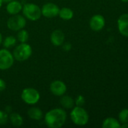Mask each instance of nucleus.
Wrapping results in <instances>:
<instances>
[{
    "label": "nucleus",
    "instance_id": "nucleus-1",
    "mask_svg": "<svg viewBox=\"0 0 128 128\" xmlns=\"http://www.w3.org/2000/svg\"><path fill=\"white\" fill-rule=\"evenodd\" d=\"M67 118L66 112L61 108H56L48 111L45 116V123L50 128H61Z\"/></svg>",
    "mask_w": 128,
    "mask_h": 128
},
{
    "label": "nucleus",
    "instance_id": "nucleus-2",
    "mask_svg": "<svg viewBox=\"0 0 128 128\" xmlns=\"http://www.w3.org/2000/svg\"><path fill=\"white\" fill-rule=\"evenodd\" d=\"M70 118L72 122L78 126H84L88 124L89 121V116L87 111L82 106H76L71 111Z\"/></svg>",
    "mask_w": 128,
    "mask_h": 128
},
{
    "label": "nucleus",
    "instance_id": "nucleus-3",
    "mask_svg": "<svg viewBox=\"0 0 128 128\" xmlns=\"http://www.w3.org/2000/svg\"><path fill=\"white\" fill-rule=\"evenodd\" d=\"M32 47L26 43H21L15 47L13 52L14 59L18 62H24L27 60L32 55Z\"/></svg>",
    "mask_w": 128,
    "mask_h": 128
},
{
    "label": "nucleus",
    "instance_id": "nucleus-4",
    "mask_svg": "<svg viewBox=\"0 0 128 128\" xmlns=\"http://www.w3.org/2000/svg\"><path fill=\"white\" fill-rule=\"evenodd\" d=\"M22 10L23 16L31 21H36L40 19L41 16V8L37 4L33 3L25 4L22 8Z\"/></svg>",
    "mask_w": 128,
    "mask_h": 128
},
{
    "label": "nucleus",
    "instance_id": "nucleus-5",
    "mask_svg": "<svg viewBox=\"0 0 128 128\" xmlns=\"http://www.w3.org/2000/svg\"><path fill=\"white\" fill-rule=\"evenodd\" d=\"M21 99L28 105H34L40 100L39 92L32 88H26L22 91Z\"/></svg>",
    "mask_w": 128,
    "mask_h": 128
},
{
    "label": "nucleus",
    "instance_id": "nucleus-6",
    "mask_svg": "<svg viewBox=\"0 0 128 128\" xmlns=\"http://www.w3.org/2000/svg\"><path fill=\"white\" fill-rule=\"evenodd\" d=\"M26 24V19L19 14H14L11 16L7 21V26L9 29L17 32L20 29H23Z\"/></svg>",
    "mask_w": 128,
    "mask_h": 128
},
{
    "label": "nucleus",
    "instance_id": "nucleus-7",
    "mask_svg": "<svg viewBox=\"0 0 128 128\" xmlns=\"http://www.w3.org/2000/svg\"><path fill=\"white\" fill-rule=\"evenodd\" d=\"M14 58L13 54L7 49L0 50V70H5L11 68L14 64Z\"/></svg>",
    "mask_w": 128,
    "mask_h": 128
},
{
    "label": "nucleus",
    "instance_id": "nucleus-8",
    "mask_svg": "<svg viewBox=\"0 0 128 128\" xmlns=\"http://www.w3.org/2000/svg\"><path fill=\"white\" fill-rule=\"evenodd\" d=\"M41 15L47 18H53L59 14L60 8L52 2H48L45 4L42 8H41Z\"/></svg>",
    "mask_w": 128,
    "mask_h": 128
},
{
    "label": "nucleus",
    "instance_id": "nucleus-9",
    "mask_svg": "<svg viewBox=\"0 0 128 128\" xmlns=\"http://www.w3.org/2000/svg\"><path fill=\"white\" fill-rule=\"evenodd\" d=\"M50 90L51 92L55 95L61 97L62 95H64L66 92L67 88L66 84L61 81V80H54L53 81L50 85Z\"/></svg>",
    "mask_w": 128,
    "mask_h": 128
},
{
    "label": "nucleus",
    "instance_id": "nucleus-10",
    "mask_svg": "<svg viewBox=\"0 0 128 128\" xmlns=\"http://www.w3.org/2000/svg\"><path fill=\"white\" fill-rule=\"evenodd\" d=\"M90 27L93 31L99 32L102 30L106 24L105 18L100 14H96L91 17L90 20Z\"/></svg>",
    "mask_w": 128,
    "mask_h": 128
},
{
    "label": "nucleus",
    "instance_id": "nucleus-11",
    "mask_svg": "<svg viewBox=\"0 0 128 128\" xmlns=\"http://www.w3.org/2000/svg\"><path fill=\"white\" fill-rule=\"evenodd\" d=\"M119 32L124 37H128V14L121 15L118 20Z\"/></svg>",
    "mask_w": 128,
    "mask_h": 128
},
{
    "label": "nucleus",
    "instance_id": "nucleus-12",
    "mask_svg": "<svg viewBox=\"0 0 128 128\" xmlns=\"http://www.w3.org/2000/svg\"><path fill=\"white\" fill-rule=\"evenodd\" d=\"M65 40V35L63 32L60 29H56L52 32L51 34V40L53 45L56 46H60L63 44Z\"/></svg>",
    "mask_w": 128,
    "mask_h": 128
},
{
    "label": "nucleus",
    "instance_id": "nucleus-13",
    "mask_svg": "<svg viewBox=\"0 0 128 128\" xmlns=\"http://www.w3.org/2000/svg\"><path fill=\"white\" fill-rule=\"evenodd\" d=\"M22 8H23V6H22L21 3L19 2L18 1H15V0H13V1L8 2L7 4V7H6L7 12L11 15H14V14H19L22 10Z\"/></svg>",
    "mask_w": 128,
    "mask_h": 128
},
{
    "label": "nucleus",
    "instance_id": "nucleus-14",
    "mask_svg": "<svg viewBox=\"0 0 128 128\" xmlns=\"http://www.w3.org/2000/svg\"><path fill=\"white\" fill-rule=\"evenodd\" d=\"M27 113L30 118L35 121H39L43 118V112L38 107H32L29 109Z\"/></svg>",
    "mask_w": 128,
    "mask_h": 128
},
{
    "label": "nucleus",
    "instance_id": "nucleus-15",
    "mask_svg": "<svg viewBox=\"0 0 128 128\" xmlns=\"http://www.w3.org/2000/svg\"><path fill=\"white\" fill-rule=\"evenodd\" d=\"M60 102L62 106L65 109H72L75 105V100H73V98L68 95H62Z\"/></svg>",
    "mask_w": 128,
    "mask_h": 128
},
{
    "label": "nucleus",
    "instance_id": "nucleus-16",
    "mask_svg": "<svg viewBox=\"0 0 128 128\" xmlns=\"http://www.w3.org/2000/svg\"><path fill=\"white\" fill-rule=\"evenodd\" d=\"M58 16L63 20H69L73 17L74 13L72 10L69 8H63L60 9Z\"/></svg>",
    "mask_w": 128,
    "mask_h": 128
},
{
    "label": "nucleus",
    "instance_id": "nucleus-17",
    "mask_svg": "<svg viewBox=\"0 0 128 128\" xmlns=\"http://www.w3.org/2000/svg\"><path fill=\"white\" fill-rule=\"evenodd\" d=\"M121 127L118 121L114 118H107L103 122V128H119Z\"/></svg>",
    "mask_w": 128,
    "mask_h": 128
},
{
    "label": "nucleus",
    "instance_id": "nucleus-18",
    "mask_svg": "<svg viewBox=\"0 0 128 128\" xmlns=\"http://www.w3.org/2000/svg\"><path fill=\"white\" fill-rule=\"evenodd\" d=\"M10 122L14 127H20L23 124V120L21 116L18 113H11L10 116Z\"/></svg>",
    "mask_w": 128,
    "mask_h": 128
},
{
    "label": "nucleus",
    "instance_id": "nucleus-19",
    "mask_svg": "<svg viewBox=\"0 0 128 128\" xmlns=\"http://www.w3.org/2000/svg\"><path fill=\"white\" fill-rule=\"evenodd\" d=\"M19 32L17 33V38L20 43H26L28 39H29V33L26 30L24 29H20L18 31Z\"/></svg>",
    "mask_w": 128,
    "mask_h": 128
},
{
    "label": "nucleus",
    "instance_id": "nucleus-20",
    "mask_svg": "<svg viewBox=\"0 0 128 128\" xmlns=\"http://www.w3.org/2000/svg\"><path fill=\"white\" fill-rule=\"evenodd\" d=\"M17 43V39L13 36H8L5 38L3 42V46L5 48H11L15 46Z\"/></svg>",
    "mask_w": 128,
    "mask_h": 128
},
{
    "label": "nucleus",
    "instance_id": "nucleus-21",
    "mask_svg": "<svg viewBox=\"0 0 128 128\" xmlns=\"http://www.w3.org/2000/svg\"><path fill=\"white\" fill-rule=\"evenodd\" d=\"M118 118L121 123H128V109L122 110L118 114Z\"/></svg>",
    "mask_w": 128,
    "mask_h": 128
},
{
    "label": "nucleus",
    "instance_id": "nucleus-22",
    "mask_svg": "<svg viewBox=\"0 0 128 128\" xmlns=\"http://www.w3.org/2000/svg\"><path fill=\"white\" fill-rule=\"evenodd\" d=\"M75 104L78 106H84V104H85V99H84V98L82 95H78L76 98L75 100Z\"/></svg>",
    "mask_w": 128,
    "mask_h": 128
},
{
    "label": "nucleus",
    "instance_id": "nucleus-23",
    "mask_svg": "<svg viewBox=\"0 0 128 128\" xmlns=\"http://www.w3.org/2000/svg\"><path fill=\"white\" fill-rule=\"evenodd\" d=\"M7 122H8V115L5 112L0 110V125L5 124Z\"/></svg>",
    "mask_w": 128,
    "mask_h": 128
},
{
    "label": "nucleus",
    "instance_id": "nucleus-24",
    "mask_svg": "<svg viewBox=\"0 0 128 128\" xmlns=\"http://www.w3.org/2000/svg\"><path fill=\"white\" fill-rule=\"evenodd\" d=\"M5 88H6L5 82L2 79H0V92H3Z\"/></svg>",
    "mask_w": 128,
    "mask_h": 128
},
{
    "label": "nucleus",
    "instance_id": "nucleus-25",
    "mask_svg": "<svg viewBox=\"0 0 128 128\" xmlns=\"http://www.w3.org/2000/svg\"><path fill=\"white\" fill-rule=\"evenodd\" d=\"M63 50H64L65 51H69V50H71V48H72V45H71V44H69V43H66V44H63Z\"/></svg>",
    "mask_w": 128,
    "mask_h": 128
},
{
    "label": "nucleus",
    "instance_id": "nucleus-26",
    "mask_svg": "<svg viewBox=\"0 0 128 128\" xmlns=\"http://www.w3.org/2000/svg\"><path fill=\"white\" fill-rule=\"evenodd\" d=\"M120 128H128V123H125V124H123L122 125H121V127Z\"/></svg>",
    "mask_w": 128,
    "mask_h": 128
},
{
    "label": "nucleus",
    "instance_id": "nucleus-27",
    "mask_svg": "<svg viewBox=\"0 0 128 128\" xmlns=\"http://www.w3.org/2000/svg\"><path fill=\"white\" fill-rule=\"evenodd\" d=\"M11 1H13V0H2L3 2H6V3H7V2L8 3V2H11Z\"/></svg>",
    "mask_w": 128,
    "mask_h": 128
},
{
    "label": "nucleus",
    "instance_id": "nucleus-28",
    "mask_svg": "<svg viewBox=\"0 0 128 128\" xmlns=\"http://www.w3.org/2000/svg\"><path fill=\"white\" fill-rule=\"evenodd\" d=\"M2 34L0 33V45L2 44Z\"/></svg>",
    "mask_w": 128,
    "mask_h": 128
},
{
    "label": "nucleus",
    "instance_id": "nucleus-29",
    "mask_svg": "<svg viewBox=\"0 0 128 128\" xmlns=\"http://www.w3.org/2000/svg\"><path fill=\"white\" fill-rule=\"evenodd\" d=\"M2 3H3L2 0H0V8H1V7H2Z\"/></svg>",
    "mask_w": 128,
    "mask_h": 128
},
{
    "label": "nucleus",
    "instance_id": "nucleus-30",
    "mask_svg": "<svg viewBox=\"0 0 128 128\" xmlns=\"http://www.w3.org/2000/svg\"><path fill=\"white\" fill-rule=\"evenodd\" d=\"M121 1H122L123 2H127L128 0H121Z\"/></svg>",
    "mask_w": 128,
    "mask_h": 128
}]
</instances>
